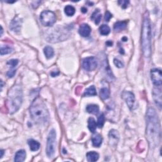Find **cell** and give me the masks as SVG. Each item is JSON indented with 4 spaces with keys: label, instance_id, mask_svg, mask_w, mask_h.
Segmentation results:
<instances>
[{
    "label": "cell",
    "instance_id": "cell-21",
    "mask_svg": "<svg viewBox=\"0 0 162 162\" xmlns=\"http://www.w3.org/2000/svg\"><path fill=\"white\" fill-rule=\"evenodd\" d=\"M96 94L97 93L95 87L94 86H91L86 89L84 93V96H96Z\"/></svg>",
    "mask_w": 162,
    "mask_h": 162
},
{
    "label": "cell",
    "instance_id": "cell-18",
    "mask_svg": "<svg viewBox=\"0 0 162 162\" xmlns=\"http://www.w3.org/2000/svg\"><path fill=\"white\" fill-rule=\"evenodd\" d=\"M103 138L99 134H96L93 136V138H92V142H93V145L94 147H98L100 146L102 144Z\"/></svg>",
    "mask_w": 162,
    "mask_h": 162
},
{
    "label": "cell",
    "instance_id": "cell-37",
    "mask_svg": "<svg viewBox=\"0 0 162 162\" xmlns=\"http://www.w3.org/2000/svg\"><path fill=\"white\" fill-rule=\"evenodd\" d=\"M3 154H4V151L1 150V158L3 156Z\"/></svg>",
    "mask_w": 162,
    "mask_h": 162
},
{
    "label": "cell",
    "instance_id": "cell-4",
    "mask_svg": "<svg viewBox=\"0 0 162 162\" xmlns=\"http://www.w3.org/2000/svg\"><path fill=\"white\" fill-rule=\"evenodd\" d=\"M22 89L20 86L15 85L11 88L6 101L7 108L10 113L13 114L19 110L22 103Z\"/></svg>",
    "mask_w": 162,
    "mask_h": 162
},
{
    "label": "cell",
    "instance_id": "cell-17",
    "mask_svg": "<svg viewBox=\"0 0 162 162\" xmlns=\"http://www.w3.org/2000/svg\"><path fill=\"white\" fill-rule=\"evenodd\" d=\"M87 159L88 161H96L99 159V154L95 152H88L86 154Z\"/></svg>",
    "mask_w": 162,
    "mask_h": 162
},
{
    "label": "cell",
    "instance_id": "cell-6",
    "mask_svg": "<svg viewBox=\"0 0 162 162\" xmlns=\"http://www.w3.org/2000/svg\"><path fill=\"white\" fill-rule=\"evenodd\" d=\"M57 134L54 129H52L49 133L47 140L46 154L49 158H51L55 152V146H56Z\"/></svg>",
    "mask_w": 162,
    "mask_h": 162
},
{
    "label": "cell",
    "instance_id": "cell-12",
    "mask_svg": "<svg viewBox=\"0 0 162 162\" xmlns=\"http://www.w3.org/2000/svg\"><path fill=\"white\" fill-rule=\"evenodd\" d=\"M79 32L80 36L86 38V37H88L90 35L91 32V28L88 24H83L79 27Z\"/></svg>",
    "mask_w": 162,
    "mask_h": 162
},
{
    "label": "cell",
    "instance_id": "cell-23",
    "mask_svg": "<svg viewBox=\"0 0 162 162\" xmlns=\"http://www.w3.org/2000/svg\"><path fill=\"white\" fill-rule=\"evenodd\" d=\"M102 15L101 14L99 13V10H96L95 12L92 15L91 19H93L95 21L96 24H98L100 22L101 19Z\"/></svg>",
    "mask_w": 162,
    "mask_h": 162
},
{
    "label": "cell",
    "instance_id": "cell-9",
    "mask_svg": "<svg viewBox=\"0 0 162 162\" xmlns=\"http://www.w3.org/2000/svg\"><path fill=\"white\" fill-rule=\"evenodd\" d=\"M151 78L154 86L160 87L162 84V73L161 70L154 68L151 71Z\"/></svg>",
    "mask_w": 162,
    "mask_h": 162
},
{
    "label": "cell",
    "instance_id": "cell-5",
    "mask_svg": "<svg viewBox=\"0 0 162 162\" xmlns=\"http://www.w3.org/2000/svg\"><path fill=\"white\" fill-rule=\"evenodd\" d=\"M40 22L43 26L50 27L56 22V15L51 11L46 10L40 15Z\"/></svg>",
    "mask_w": 162,
    "mask_h": 162
},
{
    "label": "cell",
    "instance_id": "cell-26",
    "mask_svg": "<svg viewBox=\"0 0 162 162\" xmlns=\"http://www.w3.org/2000/svg\"><path fill=\"white\" fill-rule=\"evenodd\" d=\"M65 13L68 17L73 16L75 13V9L73 6L71 5H67L65 7Z\"/></svg>",
    "mask_w": 162,
    "mask_h": 162
},
{
    "label": "cell",
    "instance_id": "cell-1",
    "mask_svg": "<svg viewBox=\"0 0 162 162\" xmlns=\"http://www.w3.org/2000/svg\"><path fill=\"white\" fill-rule=\"evenodd\" d=\"M146 138L152 148H155L160 142V121L155 110L153 108H149L146 113Z\"/></svg>",
    "mask_w": 162,
    "mask_h": 162
},
{
    "label": "cell",
    "instance_id": "cell-10",
    "mask_svg": "<svg viewBox=\"0 0 162 162\" xmlns=\"http://www.w3.org/2000/svg\"><path fill=\"white\" fill-rule=\"evenodd\" d=\"M119 140V134L117 131L112 129L109 132V144L111 147H116Z\"/></svg>",
    "mask_w": 162,
    "mask_h": 162
},
{
    "label": "cell",
    "instance_id": "cell-20",
    "mask_svg": "<svg viewBox=\"0 0 162 162\" xmlns=\"http://www.w3.org/2000/svg\"><path fill=\"white\" fill-rule=\"evenodd\" d=\"M96 126L97 124L95 120L92 117L89 118L88 120V128H89V131L93 133H94L96 130Z\"/></svg>",
    "mask_w": 162,
    "mask_h": 162
},
{
    "label": "cell",
    "instance_id": "cell-38",
    "mask_svg": "<svg viewBox=\"0 0 162 162\" xmlns=\"http://www.w3.org/2000/svg\"><path fill=\"white\" fill-rule=\"evenodd\" d=\"M1 36H2V34H3V27H2V26H1Z\"/></svg>",
    "mask_w": 162,
    "mask_h": 162
},
{
    "label": "cell",
    "instance_id": "cell-8",
    "mask_svg": "<svg viewBox=\"0 0 162 162\" xmlns=\"http://www.w3.org/2000/svg\"><path fill=\"white\" fill-rule=\"evenodd\" d=\"M98 62L94 57H87L82 61V67L87 71H93L96 68Z\"/></svg>",
    "mask_w": 162,
    "mask_h": 162
},
{
    "label": "cell",
    "instance_id": "cell-27",
    "mask_svg": "<svg viewBox=\"0 0 162 162\" xmlns=\"http://www.w3.org/2000/svg\"><path fill=\"white\" fill-rule=\"evenodd\" d=\"M13 48L9 46H1V55L10 54L13 51Z\"/></svg>",
    "mask_w": 162,
    "mask_h": 162
},
{
    "label": "cell",
    "instance_id": "cell-30",
    "mask_svg": "<svg viewBox=\"0 0 162 162\" xmlns=\"http://www.w3.org/2000/svg\"><path fill=\"white\" fill-rule=\"evenodd\" d=\"M114 64L118 68H122L124 67V64L121 61L117 60V59H114Z\"/></svg>",
    "mask_w": 162,
    "mask_h": 162
},
{
    "label": "cell",
    "instance_id": "cell-33",
    "mask_svg": "<svg viewBox=\"0 0 162 162\" xmlns=\"http://www.w3.org/2000/svg\"><path fill=\"white\" fill-rule=\"evenodd\" d=\"M119 3L123 8H126L127 7L128 4L129 3V1H119Z\"/></svg>",
    "mask_w": 162,
    "mask_h": 162
},
{
    "label": "cell",
    "instance_id": "cell-15",
    "mask_svg": "<svg viewBox=\"0 0 162 162\" xmlns=\"http://www.w3.org/2000/svg\"><path fill=\"white\" fill-rule=\"evenodd\" d=\"M28 145L30 149L32 152H36V151L39 150L40 146V143L34 139H29L28 141Z\"/></svg>",
    "mask_w": 162,
    "mask_h": 162
},
{
    "label": "cell",
    "instance_id": "cell-13",
    "mask_svg": "<svg viewBox=\"0 0 162 162\" xmlns=\"http://www.w3.org/2000/svg\"><path fill=\"white\" fill-rule=\"evenodd\" d=\"M21 22L22 21H20V19L18 18V17L15 18L11 23L10 29L14 32L19 31L21 27Z\"/></svg>",
    "mask_w": 162,
    "mask_h": 162
},
{
    "label": "cell",
    "instance_id": "cell-34",
    "mask_svg": "<svg viewBox=\"0 0 162 162\" xmlns=\"http://www.w3.org/2000/svg\"><path fill=\"white\" fill-rule=\"evenodd\" d=\"M58 74H59V72H57V73H56L55 72H51V75H52L53 77L57 76V75H58Z\"/></svg>",
    "mask_w": 162,
    "mask_h": 162
},
{
    "label": "cell",
    "instance_id": "cell-22",
    "mask_svg": "<svg viewBox=\"0 0 162 162\" xmlns=\"http://www.w3.org/2000/svg\"><path fill=\"white\" fill-rule=\"evenodd\" d=\"M44 53L47 59H50L54 56V50L51 46H46L44 48Z\"/></svg>",
    "mask_w": 162,
    "mask_h": 162
},
{
    "label": "cell",
    "instance_id": "cell-2",
    "mask_svg": "<svg viewBox=\"0 0 162 162\" xmlns=\"http://www.w3.org/2000/svg\"><path fill=\"white\" fill-rule=\"evenodd\" d=\"M30 113L32 119L37 123H45L49 119V113L46 106L39 98L35 99L32 102Z\"/></svg>",
    "mask_w": 162,
    "mask_h": 162
},
{
    "label": "cell",
    "instance_id": "cell-31",
    "mask_svg": "<svg viewBox=\"0 0 162 162\" xmlns=\"http://www.w3.org/2000/svg\"><path fill=\"white\" fill-rule=\"evenodd\" d=\"M16 73V70L15 69H12V70H10V71L7 72V76H8L9 78H12Z\"/></svg>",
    "mask_w": 162,
    "mask_h": 162
},
{
    "label": "cell",
    "instance_id": "cell-35",
    "mask_svg": "<svg viewBox=\"0 0 162 162\" xmlns=\"http://www.w3.org/2000/svg\"><path fill=\"white\" fill-rule=\"evenodd\" d=\"M112 42H111V41H108L107 43H106V45H108L109 46H111L112 45Z\"/></svg>",
    "mask_w": 162,
    "mask_h": 162
},
{
    "label": "cell",
    "instance_id": "cell-7",
    "mask_svg": "<svg viewBox=\"0 0 162 162\" xmlns=\"http://www.w3.org/2000/svg\"><path fill=\"white\" fill-rule=\"evenodd\" d=\"M122 98L127 103L128 108L133 110L137 108L135 105V99L134 94L130 91H124L122 93Z\"/></svg>",
    "mask_w": 162,
    "mask_h": 162
},
{
    "label": "cell",
    "instance_id": "cell-36",
    "mask_svg": "<svg viewBox=\"0 0 162 162\" xmlns=\"http://www.w3.org/2000/svg\"><path fill=\"white\" fill-rule=\"evenodd\" d=\"M82 12L83 13H86V12H87V9L85 8H82Z\"/></svg>",
    "mask_w": 162,
    "mask_h": 162
},
{
    "label": "cell",
    "instance_id": "cell-25",
    "mask_svg": "<svg viewBox=\"0 0 162 162\" xmlns=\"http://www.w3.org/2000/svg\"><path fill=\"white\" fill-rule=\"evenodd\" d=\"M99 31L101 35L107 36L110 34V28L109 27L108 25L103 24V25H102L101 26H100V27H99Z\"/></svg>",
    "mask_w": 162,
    "mask_h": 162
},
{
    "label": "cell",
    "instance_id": "cell-28",
    "mask_svg": "<svg viewBox=\"0 0 162 162\" xmlns=\"http://www.w3.org/2000/svg\"><path fill=\"white\" fill-rule=\"evenodd\" d=\"M105 117L103 113L101 114L99 117H98V122H97V126L99 128H102L103 125L105 124Z\"/></svg>",
    "mask_w": 162,
    "mask_h": 162
},
{
    "label": "cell",
    "instance_id": "cell-3",
    "mask_svg": "<svg viewBox=\"0 0 162 162\" xmlns=\"http://www.w3.org/2000/svg\"><path fill=\"white\" fill-rule=\"evenodd\" d=\"M152 27L148 13L145 15L142 24L141 34V45L144 56L148 58L152 54Z\"/></svg>",
    "mask_w": 162,
    "mask_h": 162
},
{
    "label": "cell",
    "instance_id": "cell-19",
    "mask_svg": "<svg viewBox=\"0 0 162 162\" xmlns=\"http://www.w3.org/2000/svg\"><path fill=\"white\" fill-rule=\"evenodd\" d=\"M86 111L89 113L96 115L99 111V108L96 105H89L87 106Z\"/></svg>",
    "mask_w": 162,
    "mask_h": 162
},
{
    "label": "cell",
    "instance_id": "cell-32",
    "mask_svg": "<svg viewBox=\"0 0 162 162\" xmlns=\"http://www.w3.org/2000/svg\"><path fill=\"white\" fill-rule=\"evenodd\" d=\"M112 18V14L110 13V12H108V11L106 12L105 16V20L106 22H109Z\"/></svg>",
    "mask_w": 162,
    "mask_h": 162
},
{
    "label": "cell",
    "instance_id": "cell-24",
    "mask_svg": "<svg viewBox=\"0 0 162 162\" xmlns=\"http://www.w3.org/2000/svg\"><path fill=\"white\" fill-rule=\"evenodd\" d=\"M100 97L103 100H105V99H107L108 98H109L110 95V90L107 88L104 87L102 88V89L100 90Z\"/></svg>",
    "mask_w": 162,
    "mask_h": 162
},
{
    "label": "cell",
    "instance_id": "cell-16",
    "mask_svg": "<svg viewBox=\"0 0 162 162\" xmlns=\"http://www.w3.org/2000/svg\"><path fill=\"white\" fill-rule=\"evenodd\" d=\"M127 27V22L126 21H121L117 22L114 24V31L115 32H120L121 31L124 30Z\"/></svg>",
    "mask_w": 162,
    "mask_h": 162
},
{
    "label": "cell",
    "instance_id": "cell-11",
    "mask_svg": "<svg viewBox=\"0 0 162 162\" xmlns=\"http://www.w3.org/2000/svg\"><path fill=\"white\" fill-rule=\"evenodd\" d=\"M153 99L155 102L156 105L158 106V108L161 109V91L160 89L154 88L153 92Z\"/></svg>",
    "mask_w": 162,
    "mask_h": 162
},
{
    "label": "cell",
    "instance_id": "cell-14",
    "mask_svg": "<svg viewBox=\"0 0 162 162\" xmlns=\"http://www.w3.org/2000/svg\"><path fill=\"white\" fill-rule=\"evenodd\" d=\"M26 158V153L24 150L21 149L18 151L15 156L14 161L17 162H22L25 160Z\"/></svg>",
    "mask_w": 162,
    "mask_h": 162
},
{
    "label": "cell",
    "instance_id": "cell-29",
    "mask_svg": "<svg viewBox=\"0 0 162 162\" xmlns=\"http://www.w3.org/2000/svg\"><path fill=\"white\" fill-rule=\"evenodd\" d=\"M7 64H8V65H10L11 67L13 68L15 67H16V66L18 65V60H17V59H12V60L8 61Z\"/></svg>",
    "mask_w": 162,
    "mask_h": 162
}]
</instances>
